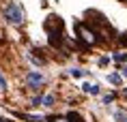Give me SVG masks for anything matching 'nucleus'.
<instances>
[{
  "label": "nucleus",
  "instance_id": "9d476101",
  "mask_svg": "<svg viewBox=\"0 0 127 122\" xmlns=\"http://www.w3.org/2000/svg\"><path fill=\"white\" fill-rule=\"evenodd\" d=\"M114 116H116V120H121V122H127V116L123 114V111H116Z\"/></svg>",
  "mask_w": 127,
  "mask_h": 122
},
{
  "label": "nucleus",
  "instance_id": "1a4fd4ad",
  "mask_svg": "<svg viewBox=\"0 0 127 122\" xmlns=\"http://www.w3.org/2000/svg\"><path fill=\"white\" fill-rule=\"evenodd\" d=\"M50 122H71V120H69L67 116H56V118H52Z\"/></svg>",
  "mask_w": 127,
  "mask_h": 122
},
{
  "label": "nucleus",
  "instance_id": "2eb2a0df",
  "mask_svg": "<svg viewBox=\"0 0 127 122\" xmlns=\"http://www.w3.org/2000/svg\"><path fill=\"white\" fill-rule=\"evenodd\" d=\"M123 75H125V77H127V67H125V69H123Z\"/></svg>",
  "mask_w": 127,
  "mask_h": 122
},
{
  "label": "nucleus",
  "instance_id": "9b49d317",
  "mask_svg": "<svg viewBox=\"0 0 127 122\" xmlns=\"http://www.w3.org/2000/svg\"><path fill=\"white\" fill-rule=\"evenodd\" d=\"M71 75H73V77H82L84 73H82L80 69H71Z\"/></svg>",
  "mask_w": 127,
  "mask_h": 122
},
{
  "label": "nucleus",
  "instance_id": "6e6552de",
  "mask_svg": "<svg viewBox=\"0 0 127 122\" xmlns=\"http://www.w3.org/2000/svg\"><path fill=\"white\" fill-rule=\"evenodd\" d=\"M67 118H69L71 122H82V116H80V114H75V111H73V114H69Z\"/></svg>",
  "mask_w": 127,
  "mask_h": 122
},
{
  "label": "nucleus",
  "instance_id": "f257e3e1",
  "mask_svg": "<svg viewBox=\"0 0 127 122\" xmlns=\"http://www.w3.org/2000/svg\"><path fill=\"white\" fill-rule=\"evenodd\" d=\"M4 17L13 26H22L24 24V13H22V7L17 2H9L7 7H4Z\"/></svg>",
  "mask_w": 127,
  "mask_h": 122
},
{
  "label": "nucleus",
  "instance_id": "39448f33",
  "mask_svg": "<svg viewBox=\"0 0 127 122\" xmlns=\"http://www.w3.org/2000/svg\"><path fill=\"white\" fill-rule=\"evenodd\" d=\"M112 60L114 62H125L127 60V54H125V52H114V54H112Z\"/></svg>",
  "mask_w": 127,
  "mask_h": 122
},
{
  "label": "nucleus",
  "instance_id": "ddd939ff",
  "mask_svg": "<svg viewBox=\"0 0 127 122\" xmlns=\"http://www.w3.org/2000/svg\"><path fill=\"white\" fill-rule=\"evenodd\" d=\"M108 62H110V58H99V64H101V67H106Z\"/></svg>",
  "mask_w": 127,
  "mask_h": 122
},
{
  "label": "nucleus",
  "instance_id": "0eeeda50",
  "mask_svg": "<svg viewBox=\"0 0 127 122\" xmlns=\"http://www.w3.org/2000/svg\"><path fill=\"white\" fill-rule=\"evenodd\" d=\"M41 103H43V107H52V105H54V96H50V94L43 96V99H41Z\"/></svg>",
  "mask_w": 127,
  "mask_h": 122
},
{
  "label": "nucleus",
  "instance_id": "f3484780",
  "mask_svg": "<svg viewBox=\"0 0 127 122\" xmlns=\"http://www.w3.org/2000/svg\"><path fill=\"white\" fill-rule=\"evenodd\" d=\"M123 2H127V0H123Z\"/></svg>",
  "mask_w": 127,
  "mask_h": 122
},
{
  "label": "nucleus",
  "instance_id": "423d86ee",
  "mask_svg": "<svg viewBox=\"0 0 127 122\" xmlns=\"http://www.w3.org/2000/svg\"><path fill=\"white\" fill-rule=\"evenodd\" d=\"M108 79H110V84H114V86H121V84H123V77H121V75H116V73H112Z\"/></svg>",
  "mask_w": 127,
  "mask_h": 122
},
{
  "label": "nucleus",
  "instance_id": "20e7f679",
  "mask_svg": "<svg viewBox=\"0 0 127 122\" xmlns=\"http://www.w3.org/2000/svg\"><path fill=\"white\" fill-rule=\"evenodd\" d=\"M26 81H28V86L32 90H39V86L43 84V75H39L37 71H30V73L26 75Z\"/></svg>",
  "mask_w": 127,
  "mask_h": 122
},
{
  "label": "nucleus",
  "instance_id": "dca6fc26",
  "mask_svg": "<svg viewBox=\"0 0 127 122\" xmlns=\"http://www.w3.org/2000/svg\"><path fill=\"white\" fill-rule=\"evenodd\" d=\"M0 122H11V120H4V118H0Z\"/></svg>",
  "mask_w": 127,
  "mask_h": 122
},
{
  "label": "nucleus",
  "instance_id": "f03ea898",
  "mask_svg": "<svg viewBox=\"0 0 127 122\" xmlns=\"http://www.w3.org/2000/svg\"><path fill=\"white\" fill-rule=\"evenodd\" d=\"M43 28H45L47 34H63V30H65V21L60 19L58 15H47L45 21H43Z\"/></svg>",
  "mask_w": 127,
  "mask_h": 122
},
{
  "label": "nucleus",
  "instance_id": "4468645a",
  "mask_svg": "<svg viewBox=\"0 0 127 122\" xmlns=\"http://www.w3.org/2000/svg\"><path fill=\"white\" fill-rule=\"evenodd\" d=\"M121 45H125V47H127V32L121 36Z\"/></svg>",
  "mask_w": 127,
  "mask_h": 122
},
{
  "label": "nucleus",
  "instance_id": "f8f14e48",
  "mask_svg": "<svg viewBox=\"0 0 127 122\" xmlns=\"http://www.w3.org/2000/svg\"><path fill=\"white\" fill-rule=\"evenodd\" d=\"M0 88H2V90H7V79H4L2 75H0Z\"/></svg>",
  "mask_w": 127,
  "mask_h": 122
},
{
  "label": "nucleus",
  "instance_id": "7ed1b4c3",
  "mask_svg": "<svg viewBox=\"0 0 127 122\" xmlns=\"http://www.w3.org/2000/svg\"><path fill=\"white\" fill-rule=\"evenodd\" d=\"M75 30H78V39H80L84 45H95V43H97V34H95L86 24H78Z\"/></svg>",
  "mask_w": 127,
  "mask_h": 122
}]
</instances>
